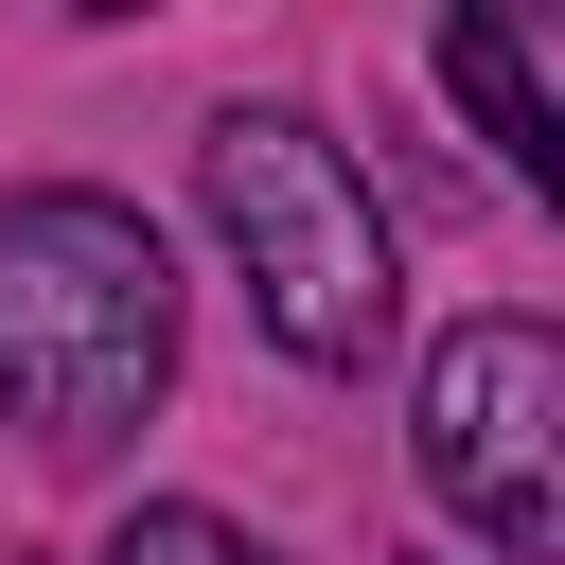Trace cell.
Returning a JSON list of instances; mask_svg holds the SVG:
<instances>
[{
    "mask_svg": "<svg viewBox=\"0 0 565 565\" xmlns=\"http://www.w3.org/2000/svg\"><path fill=\"white\" fill-rule=\"evenodd\" d=\"M106 565H265V547H247L230 512H124V530H106Z\"/></svg>",
    "mask_w": 565,
    "mask_h": 565,
    "instance_id": "cell-5",
    "label": "cell"
},
{
    "mask_svg": "<svg viewBox=\"0 0 565 565\" xmlns=\"http://www.w3.org/2000/svg\"><path fill=\"white\" fill-rule=\"evenodd\" d=\"M441 88L477 106V141H494V159H512L530 194L565 177V124H547V88H530V53H512V18H441Z\"/></svg>",
    "mask_w": 565,
    "mask_h": 565,
    "instance_id": "cell-4",
    "label": "cell"
},
{
    "mask_svg": "<svg viewBox=\"0 0 565 565\" xmlns=\"http://www.w3.org/2000/svg\"><path fill=\"white\" fill-rule=\"evenodd\" d=\"M212 230L247 265V318L300 353V371H353L388 353V212L353 194V159L282 106H230L212 124Z\"/></svg>",
    "mask_w": 565,
    "mask_h": 565,
    "instance_id": "cell-2",
    "label": "cell"
},
{
    "mask_svg": "<svg viewBox=\"0 0 565 565\" xmlns=\"http://www.w3.org/2000/svg\"><path fill=\"white\" fill-rule=\"evenodd\" d=\"M424 477L477 547H512V565L565 547V353L530 318H459L424 353Z\"/></svg>",
    "mask_w": 565,
    "mask_h": 565,
    "instance_id": "cell-3",
    "label": "cell"
},
{
    "mask_svg": "<svg viewBox=\"0 0 565 565\" xmlns=\"http://www.w3.org/2000/svg\"><path fill=\"white\" fill-rule=\"evenodd\" d=\"M177 371V265L124 194H18L0 212V406L53 459H106Z\"/></svg>",
    "mask_w": 565,
    "mask_h": 565,
    "instance_id": "cell-1",
    "label": "cell"
}]
</instances>
